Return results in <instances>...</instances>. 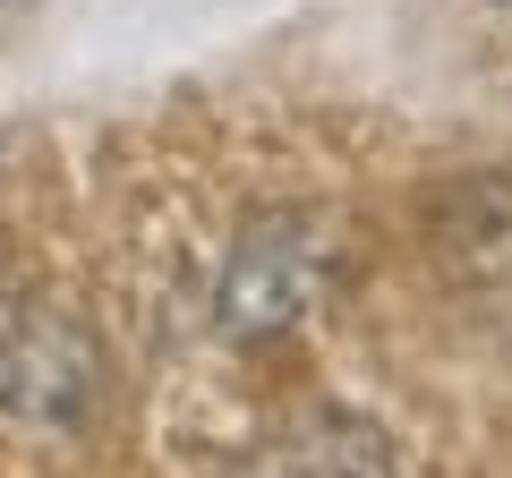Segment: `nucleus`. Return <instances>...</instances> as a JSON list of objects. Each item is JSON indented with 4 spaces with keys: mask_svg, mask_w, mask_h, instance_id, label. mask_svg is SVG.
Instances as JSON below:
<instances>
[{
    "mask_svg": "<svg viewBox=\"0 0 512 478\" xmlns=\"http://www.w3.org/2000/svg\"><path fill=\"white\" fill-rule=\"evenodd\" d=\"M325 265H333V248L308 214L248 222V239L231 248V274H222V333L256 342V333L299 325L316 308V291H325Z\"/></svg>",
    "mask_w": 512,
    "mask_h": 478,
    "instance_id": "f257e3e1",
    "label": "nucleus"
},
{
    "mask_svg": "<svg viewBox=\"0 0 512 478\" xmlns=\"http://www.w3.org/2000/svg\"><path fill=\"white\" fill-rule=\"evenodd\" d=\"M103 393V359L60 308H0V410L43 427H69Z\"/></svg>",
    "mask_w": 512,
    "mask_h": 478,
    "instance_id": "f03ea898",
    "label": "nucleus"
},
{
    "mask_svg": "<svg viewBox=\"0 0 512 478\" xmlns=\"http://www.w3.org/2000/svg\"><path fill=\"white\" fill-rule=\"evenodd\" d=\"M231 478H402V461H393L384 427H367L359 410L316 402L299 419H282L265 444H248Z\"/></svg>",
    "mask_w": 512,
    "mask_h": 478,
    "instance_id": "7ed1b4c3",
    "label": "nucleus"
}]
</instances>
